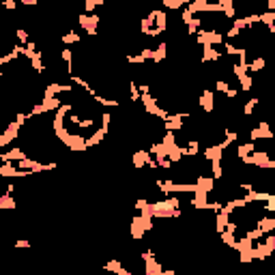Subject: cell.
Masks as SVG:
<instances>
[{
	"label": "cell",
	"instance_id": "6da1fadb",
	"mask_svg": "<svg viewBox=\"0 0 275 275\" xmlns=\"http://www.w3.org/2000/svg\"><path fill=\"white\" fill-rule=\"evenodd\" d=\"M168 31V15L161 9H153L146 17H142V24H140V32L146 37H159Z\"/></svg>",
	"mask_w": 275,
	"mask_h": 275
},
{
	"label": "cell",
	"instance_id": "7a4b0ae2",
	"mask_svg": "<svg viewBox=\"0 0 275 275\" xmlns=\"http://www.w3.org/2000/svg\"><path fill=\"white\" fill-rule=\"evenodd\" d=\"M78 24L82 31H86V34H97V28L101 24V17L97 13H82L78 17Z\"/></svg>",
	"mask_w": 275,
	"mask_h": 275
},
{
	"label": "cell",
	"instance_id": "3957f363",
	"mask_svg": "<svg viewBox=\"0 0 275 275\" xmlns=\"http://www.w3.org/2000/svg\"><path fill=\"white\" fill-rule=\"evenodd\" d=\"M249 138L254 140V142H258V140H271V138H275L271 125H269V121H260L258 125L249 131Z\"/></svg>",
	"mask_w": 275,
	"mask_h": 275
},
{
	"label": "cell",
	"instance_id": "277c9868",
	"mask_svg": "<svg viewBox=\"0 0 275 275\" xmlns=\"http://www.w3.org/2000/svg\"><path fill=\"white\" fill-rule=\"evenodd\" d=\"M198 103H200V108L204 112H213L215 110V92L211 89H204L200 92V99H198Z\"/></svg>",
	"mask_w": 275,
	"mask_h": 275
},
{
	"label": "cell",
	"instance_id": "5b68a950",
	"mask_svg": "<svg viewBox=\"0 0 275 275\" xmlns=\"http://www.w3.org/2000/svg\"><path fill=\"white\" fill-rule=\"evenodd\" d=\"M221 61V52L217 50V45H202V62H219Z\"/></svg>",
	"mask_w": 275,
	"mask_h": 275
},
{
	"label": "cell",
	"instance_id": "8992f818",
	"mask_svg": "<svg viewBox=\"0 0 275 275\" xmlns=\"http://www.w3.org/2000/svg\"><path fill=\"white\" fill-rule=\"evenodd\" d=\"M151 159H153L151 151H136V153H133V166H136L138 170H142V168L149 166Z\"/></svg>",
	"mask_w": 275,
	"mask_h": 275
},
{
	"label": "cell",
	"instance_id": "52a82bcc",
	"mask_svg": "<svg viewBox=\"0 0 275 275\" xmlns=\"http://www.w3.org/2000/svg\"><path fill=\"white\" fill-rule=\"evenodd\" d=\"M265 67H267V58L262 54H258V56H254V58H249L247 61V71L249 73H260Z\"/></svg>",
	"mask_w": 275,
	"mask_h": 275
},
{
	"label": "cell",
	"instance_id": "ba28073f",
	"mask_svg": "<svg viewBox=\"0 0 275 275\" xmlns=\"http://www.w3.org/2000/svg\"><path fill=\"white\" fill-rule=\"evenodd\" d=\"M166 56H168V43L166 41H161V43L153 50V62H163L166 61Z\"/></svg>",
	"mask_w": 275,
	"mask_h": 275
},
{
	"label": "cell",
	"instance_id": "9c48e42d",
	"mask_svg": "<svg viewBox=\"0 0 275 275\" xmlns=\"http://www.w3.org/2000/svg\"><path fill=\"white\" fill-rule=\"evenodd\" d=\"M256 151V142L251 140V142H245V144H239L237 146V157L239 159H243V157H247V155H251Z\"/></svg>",
	"mask_w": 275,
	"mask_h": 275
},
{
	"label": "cell",
	"instance_id": "30bf717a",
	"mask_svg": "<svg viewBox=\"0 0 275 275\" xmlns=\"http://www.w3.org/2000/svg\"><path fill=\"white\" fill-rule=\"evenodd\" d=\"M17 207V200L13 198V194H11V191H4L2 196H0V209H15Z\"/></svg>",
	"mask_w": 275,
	"mask_h": 275
},
{
	"label": "cell",
	"instance_id": "8fae6325",
	"mask_svg": "<svg viewBox=\"0 0 275 275\" xmlns=\"http://www.w3.org/2000/svg\"><path fill=\"white\" fill-rule=\"evenodd\" d=\"M258 105H260V101H258L256 97H254V99H249V101L243 105V116H245V119H249V116L256 112V108H258Z\"/></svg>",
	"mask_w": 275,
	"mask_h": 275
},
{
	"label": "cell",
	"instance_id": "7c38bea8",
	"mask_svg": "<svg viewBox=\"0 0 275 275\" xmlns=\"http://www.w3.org/2000/svg\"><path fill=\"white\" fill-rule=\"evenodd\" d=\"M80 2H82V7L86 9V13H95V9L103 7L105 0H80Z\"/></svg>",
	"mask_w": 275,
	"mask_h": 275
},
{
	"label": "cell",
	"instance_id": "4fadbf2b",
	"mask_svg": "<svg viewBox=\"0 0 275 275\" xmlns=\"http://www.w3.org/2000/svg\"><path fill=\"white\" fill-rule=\"evenodd\" d=\"M105 269H108V271L122 273V275H129V269H125V267H122L119 260H110V262H105Z\"/></svg>",
	"mask_w": 275,
	"mask_h": 275
},
{
	"label": "cell",
	"instance_id": "5bb4252c",
	"mask_svg": "<svg viewBox=\"0 0 275 275\" xmlns=\"http://www.w3.org/2000/svg\"><path fill=\"white\" fill-rule=\"evenodd\" d=\"M80 34L78 32H75V31H69V32H65V34H62V37H61V41H62V43H65V45H73V43H80Z\"/></svg>",
	"mask_w": 275,
	"mask_h": 275
},
{
	"label": "cell",
	"instance_id": "9a60e30c",
	"mask_svg": "<svg viewBox=\"0 0 275 275\" xmlns=\"http://www.w3.org/2000/svg\"><path fill=\"white\" fill-rule=\"evenodd\" d=\"M161 4L166 9H172V11H179L185 7V0H161Z\"/></svg>",
	"mask_w": 275,
	"mask_h": 275
},
{
	"label": "cell",
	"instance_id": "2e32d148",
	"mask_svg": "<svg viewBox=\"0 0 275 275\" xmlns=\"http://www.w3.org/2000/svg\"><path fill=\"white\" fill-rule=\"evenodd\" d=\"M15 37H17V41H20L22 45H26L28 41H31V39H28V31H26V28H17V31H15Z\"/></svg>",
	"mask_w": 275,
	"mask_h": 275
},
{
	"label": "cell",
	"instance_id": "e0dca14e",
	"mask_svg": "<svg viewBox=\"0 0 275 275\" xmlns=\"http://www.w3.org/2000/svg\"><path fill=\"white\" fill-rule=\"evenodd\" d=\"M230 89H232V86L228 84L226 80H217V82H215V91H217V92H224V95H226Z\"/></svg>",
	"mask_w": 275,
	"mask_h": 275
},
{
	"label": "cell",
	"instance_id": "ac0fdd59",
	"mask_svg": "<svg viewBox=\"0 0 275 275\" xmlns=\"http://www.w3.org/2000/svg\"><path fill=\"white\" fill-rule=\"evenodd\" d=\"M4 7H7L9 11H15L17 9V2H15V0H4Z\"/></svg>",
	"mask_w": 275,
	"mask_h": 275
},
{
	"label": "cell",
	"instance_id": "d6986e66",
	"mask_svg": "<svg viewBox=\"0 0 275 275\" xmlns=\"http://www.w3.org/2000/svg\"><path fill=\"white\" fill-rule=\"evenodd\" d=\"M15 245H17V247H31V241H26V239H20Z\"/></svg>",
	"mask_w": 275,
	"mask_h": 275
},
{
	"label": "cell",
	"instance_id": "ffe728a7",
	"mask_svg": "<svg viewBox=\"0 0 275 275\" xmlns=\"http://www.w3.org/2000/svg\"><path fill=\"white\" fill-rule=\"evenodd\" d=\"M20 2H22V4H26V7H32V4H37L39 0H20Z\"/></svg>",
	"mask_w": 275,
	"mask_h": 275
},
{
	"label": "cell",
	"instance_id": "44dd1931",
	"mask_svg": "<svg viewBox=\"0 0 275 275\" xmlns=\"http://www.w3.org/2000/svg\"><path fill=\"white\" fill-rule=\"evenodd\" d=\"M189 2H191V0H185V4H189Z\"/></svg>",
	"mask_w": 275,
	"mask_h": 275
}]
</instances>
